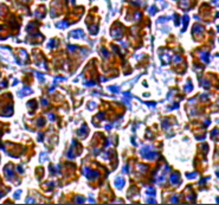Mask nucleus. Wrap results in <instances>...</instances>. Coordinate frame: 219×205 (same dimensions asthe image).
I'll use <instances>...</instances> for the list:
<instances>
[{
	"label": "nucleus",
	"mask_w": 219,
	"mask_h": 205,
	"mask_svg": "<svg viewBox=\"0 0 219 205\" xmlns=\"http://www.w3.org/2000/svg\"><path fill=\"white\" fill-rule=\"evenodd\" d=\"M123 185H124V180H123V178H117L116 180H115V186L117 187V188H122Z\"/></svg>",
	"instance_id": "nucleus-1"
},
{
	"label": "nucleus",
	"mask_w": 219,
	"mask_h": 205,
	"mask_svg": "<svg viewBox=\"0 0 219 205\" xmlns=\"http://www.w3.org/2000/svg\"><path fill=\"white\" fill-rule=\"evenodd\" d=\"M179 180H180V177H179L178 173H174V174L171 176V183H172V184H178Z\"/></svg>",
	"instance_id": "nucleus-2"
},
{
	"label": "nucleus",
	"mask_w": 219,
	"mask_h": 205,
	"mask_svg": "<svg viewBox=\"0 0 219 205\" xmlns=\"http://www.w3.org/2000/svg\"><path fill=\"white\" fill-rule=\"evenodd\" d=\"M111 35L114 38H120V37L122 36V30H121V27L117 28V30H113V32H111Z\"/></svg>",
	"instance_id": "nucleus-3"
},
{
	"label": "nucleus",
	"mask_w": 219,
	"mask_h": 205,
	"mask_svg": "<svg viewBox=\"0 0 219 205\" xmlns=\"http://www.w3.org/2000/svg\"><path fill=\"white\" fill-rule=\"evenodd\" d=\"M72 37H75V38H81V37H83V31H82V30L73 31V32H72Z\"/></svg>",
	"instance_id": "nucleus-4"
},
{
	"label": "nucleus",
	"mask_w": 219,
	"mask_h": 205,
	"mask_svg": "<svg viewBox=\"0 0 219 205\" xmlns=\"http://www.w3.org/2000/svg\"><path fill=\"white\" fill-rule=\"evenodd\" d=\"M87 130H88V129H87V126H83L82 128H81V129L78 130V135H79L81 138H83V134L87 133Z\"/></svg>",
	"instance_id": "nucleus-5"
},
{
	"label": "nucleus",
	"mask_w": 219,
	"mask_h": 205,
	"mask_svg": "<svg viewBox=\"0 0 219 205\" xmlns=\"http://www.w3.org/2000/svg\"><path fill=\"white\" fill-rule=\"evenodd\" d=\"M201 59H202L205 63H207V62H209V54H207V52L201 54Z\"/></svg>",
	"instance_id": "nucleus-6"
},
{
	"label": "nucleus",
	"mask_w": 219,
	"mask_h": 205,
	"mask_svg": "<svg viewBox=\"0 0 219 205\" xmlns=\"http://www.w3.org/2000/svg\"><path fill=\"white\" fill-rule=\"evenodd\" d=\"M154 192H155V191H154V188H153V187H150V188H148L147 195H149V196H154V195H155Z\"/></svg>",
	"instance_id": "nucleus-7"
},
{
	"label": "nucleus",
	"mask_w": 219,
	"mask_h": 205,
	"mask_svg": "<svg viewBox=\"0 0 219 205\" xmlns=\"http://www.w3.org/2000/svg\"><path fill=\"white\" fill-rule=\"evenodd\" d=\"M84 200H85V199H84L83 197H77V198H76V202H77V203H79V204H82Z\"/></svg>",
	"instance_id": "nucleus-8"
},
{
	"label": "nucleus",
	"mask_w": 219,
	"mask_h": 205,
	"mask_svg": "<svg viewBox=\"0 0 219 205\" xmlns=\"http://www.w3.org/2000/svg\"><path fill=\"white\" fill-rule=\"evenodd\" d=\"M191 90H192V84L191 83H188L187 87H186V91H191Z\"/></svg>",
	"instance_id": "nucleus-9"
},
{
	"label": "nucleus",
	"mask_w": 219,
	"mask_h": 205,
	"mask_svg": "<svg viewBox=\"0 0 219 205\" xmlns=\"http://www.w3.org/2000/svg\"><path fill=\"white\" fill-rule=\"evenodd\" d=\"M43 104H44V106L47 104V101H46V100H43Z\"/></svg>",
	"instance_id": "nucleus-10"
},
{
	"label": "nucleus",
	"mask_w": 219,
	"mask_h": 205,
	"mask_svg": "<svg viewBox=\"0 0 219 205\" xmlns=\"http://www.w3.org/2000/svg\"><path fill=\"white\" fill-rule=\"evenodd\" d=\"M50 120H55V116L52 115V114H51V115H50Z\"/></svg>",
	"instance_id": "nucleus-11"
}]
</instances>
